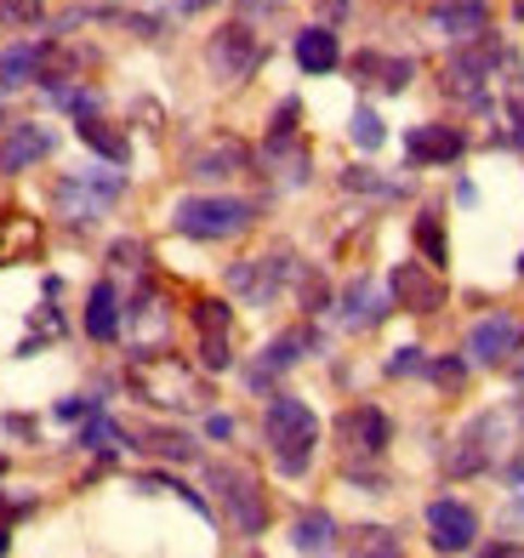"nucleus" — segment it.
I'll return each instance as SVG.
<instances>
[{
  "instance_id": "f257e3e1",
  "label": "nucleus",
  "mask_w": 524,
  "mask_h": 558,
  "mask_svg": "<svg viewBox=\"0 0 524 558\" xmlns=\"http://www.w3.org/2000/svg\"><path fill=\"white\" fill-rule=\"evenodd\" d=\"M263 434H268V450H273V468L285 478H303L314 450H319V416L308 411L296 393H273L268 399V416H263Z\"/></svg>"
},
{
  "instance_id": "f03ea898",
  "label": "nucleus",
  "mask_w": 524,
  "mask_h": 558,
  "mask_svg": "<svg viewBox=\"0 0 524 558\" xmlns=\"http://www.w3.org/2000/svg\"><path fill=\"white\" fill-rule=\"evenodd\" d=\"M132 393L155 411H194L206 404V383L171 353H137L132 360Z\"/></svg>"
},
{
  "instance_id": "7ed1b4c3",
  "label": "nucleus",
  "mask_w": 524,
  "mask_h": 558,
  "mask_svg": "<svg viewBox=\"0 0 524 558\" xmlns=\"http://www.w3.org/2000/svg\"><path fill=\"white\" fill-rule=\"evenodd\" d=\"M252 222H257V206L252 199H229V194H188L171 211V228L188 240H234Z\"/></svg>"
},
{
  "instance_id": "20e7f679",
  "label": "nucleus",
  "mask_w": 524,
  "mask_h": 558,
  "mask_svg": "<svg viewBox=\"0 0 524 558\" xmlns=\"http://www.w3.org/2000/svg\"><path fill=\"white\" fill-rule=\"evenodd\" d=\"M206 485L217 490L222 513H229V524L240 530V536H263V530H268V496L257 485V473H245L240 462H211Z\"/></svg>"
},
{
  "instance_id": "39448f33",
  "label": "nucleus",
  "mask_w": 524,
  "mask_h": 558,
  "mask_svg": "<svg viewBox=\"0 0 524 558\" xmlns=\"http://www.w3.org/2000/svg\"><path fill=\"white\" fill-rule=\"evenodd\" d=\"M508 450V416L502 411H479L451 445V456H444V473L451 478H473V473H490L496 456Z\"/></svg>"
},
{
  "instance_id": "423d86ee",
  "label": "nucleus",
  "mask_w": 524,
  "mask_h": 558,
  "mask_svg": "<svg viewBox=\"0 0 524 558\" xmlns=\"http://www.w3.org/2000/svg\"><path fill=\"white\" fill-rule=\"evenodd\" d=\"M388 439H393V422L382 404H354V411L337 416V450H342L348 473H360L365 462H382Z\"/></svg>"
},
{
  "instance_id": "0eeeda50",
  "label": "nucleus",
  "mask_w": 524,
  "mask_h": 558,
  "mask_svg": "<svg viewBox=\"0 0 524 558\" xmlns=\"http://www.w3.org/2000/svg\"><path fill=\"white\" fill-rule=\"evenodd\" d=\"M502 58H508V52H502V40H496L490 29L473 35V40H462V52L451 58V69H444V92L462 97V104H473V109H485V104H490L485 81H490V69L502 63Z\"/></svg>"
},
{
  "instance_id": "6e6552de",
  "label": "nucleus",
  "mask_w": 524,
  "mask_h": 558,
  "mask_svg": "<svg viewBox=\"0 0 524 558\" xmlns=\"http://www.w3.org/2000/svg\"><path fill=\"white\" fill-rule=\"evenodd\" d=\"M206 69L217 74L222 86H240L263 69V40L252 23H222V29L206 40Z\"/></svg>"
},
{
  "instance_id": "1a4fd4ad",
  "label": "nucleus",
  "mask_w": 524,
  "mask_h": 558,
  "mask_svg": "<svg viewBox=\"0 0 524 558\" xmlns=\"http://www.w3.org/2000/svg\"><path fill=\"white\" fill-rule=\"evenodd\" d=\"M120 194H126V177H120V171H81V177H63V183H52V199H58V211H63L69 222L103 217Z\"/></svg>"
},
{
  "instance_id": "9d476101",
  "label": "nucleus",
  "mask_w": 524,
  "mask_h": 558,
  "mask_svg": "<svg viewBox=\"0 0 524 558\" xmlns=\"http://www.w3.org/2000/svg\"><path fill=\"white\" fill-rule=\"evenodd\" d=\"M296 274V257H285V251H268V257H252V263H234L229 268V291L245 296L252 308H263V302H273Z\"/></svg>"
},
{
  "instance_id": "9b49d317",
  "label": "nucleus",
  "mask_w": 524,
  "mask_h": 558,
  "mask_svg": "<svg viewBox=\"0 0 524 558\" xmlns=\"http://www.w3.org/2000/svg\"><path fill=\"white\" fill-rule=\"evenodd\" d=\"M428 536L439 553H467L473 536H479V513L456 496H439V501H428Z\"/></svg>"
},
{
  "instance_id": "f8f14e48",
  "label": "nucleus",
  "mask_w": 524,
  "mask_h": 558,
  "mask_svg": "<svg viewBox=\"0 0 524 558\" xmlns=\"http://www.w3.org/2000/svg\"><path fill=\"white\" fill-rule=\"evenodd\" d=\"M52 148H58V137L46 132V125H35V120L7 125V137H0V177H17V171L40 166L46 155H52Z\"/></svg>"
},
{
  "instance_id": "ddd939ff",
  "label": "nucleus",
  "mask_w": 524,
  "mask_h": 558,
  "mask_svg": "<svg viewBox=\"0 0 524 558\" xmlns=\"http://www.w3.org/2000/svg\"><path fill=\"white\" fill-rule=\"evenodd\" d=\"M405 155L411 166H456L467 155V137L456 132V125H411V137H405Z\"/></svg>"
},
{
  "instance_id": "4468645a",
  "label": "nucleus",
  "mask_w": 524,
  "mask_h": 558,
  "mask_svg": "<svg viewBox=\"0 0 524 558\" xmlns=\"http://www.w3.org/2000/svg\"><path fill=\"white\" fill-rule=\"evenodd\" d=\"M388 291H393L399 308H411V314H439L444 308V286L422 263H399L388 274Z\"/></svg>"
},
{
  "instance_id": "2eb2a0df",
  "label": "nucleus",
  "mask_w": 524,
  "mask_h": 558,
  "mask_svg": "<svg viewBox=\"0 0 524 558\" xmlns=\"http://www.w3.org/2000/svg\"><path fill=\"white\" fill-rule=\"evenodd\" d=\"M519 337H524V325L513 314H490V319H479L467 331V360L473 365H502L508 353L519 348Z\"/></svg>"
},
{
  "instance_id": "dca6fc26",
  "label": "nucleus",
  "mask_w": 524,
  "mask_h": 558,
  "mask_svg": "<svg viewBox=\"0 0 524 558\" xmlns=\"http://www.w3.org/2000/svg\"><path fill=\"white\" fill-rule=\"evenodd\" d=\"M428 23L444 35V40H473V35H485L490 29V7L485 0H434V12H428Z\"/></svg>"
},
{
  "instance_id": "f3484780",
  "label": "nucleus",
  "mask_w": 524,
  "mask_h": 558,
  "mask_svg": "<svg viewBox=\"0 0 524 558\" xmlns=\"http://www.w3.org/2000/svg\"><path fill=\"white\" fill-rule=\"evenodd\" d=\"M303 348H319V331H285V337H273V342L263 348V360L245 371V383H252V388H268L280 371H291L296 360H303Z\"/></svg>"
},
{
  "instance_id": "a211bd4d",
  "label": "nucleus",
  "mask_w": 524,
  "mask_h": 558,
  "mask_svg": "<svg viewBox=\"0 0 524 558\" xmlns=\"http://www.w3.org/2000/svg\"><path fill=\"white\" fill-rule=\"evenodd\" d=\"M388 308H393V291H382L377 279H354V286L342 291V314L337 319L348 325V331H365V325H377Z\"/></svg>"
},
{
  "instance_id": "6ab92c4d",
  "label": "nucleus",
  "mask_w": 524,
  "mask_h": 558,
  "mask_svg": "<svg viewBox=\"0 0 524 558\" xmlns=\"http://www.w3.org/2000/svg\"><path fill=\"white\" fill-rule=\"evenodd\" d=\"M245 166H252V148L234 143V137H222V143L199 148V155L188 160V177H199V183H222V177H240Z\"/></svg>"
},
{
  "instance_id": "aec40b11",
  "label": "nucleus",
  "mask_w": 524,
  "mask_h": 558,
  "mask_svg": "<svg viewBox=\"0 0 524 558\" xmlns=\"http://www.w3.org/2000/svg\"><path fill=\"white\" fill-rule=\"evenodd\" d=\"M296 63H303V74H331L342 63V40L331 23H314V29L296 35Z\"/></svg>"
},
{
  "instance_id": "412c9836",
  "label": "nucleus",
  "mask_w": 524,
  "mask_h": 558,
  "mask_svg": "<svg viewBox=\"0 0 524 558\" xmlns=\"http://www.w3.org/2000/svg\"><path fill=\"white\" fill-rule=\"evenodd\" d=\"M86 337L92 342H114L120 337V296L109 279H97L92 296H86Z\"/></svg>"
},
{
  "instance_id": "4be33fe9",
  "label": "nucleus",
  "mask_w": 524,
  "mask_h": 558,
  "mask_svg": "<svg viewBox=\"0 0 524 558\" xmlns=\"http://www.w3.org/2000/svg\"><path fill=\"white\" fill-rule=\"evenodd\" d=\"M81 143L92 148V155H103V160H114V166H126L132 160V143H126V132L120 125H109V120H97V114H81Z\"/></svg>"
},
{
  "instance_id": "5701e85b",
  "label": "nucleus",
  "mask_w": 524,
  "mask_h": 558,
  "mask_svg": "<svg viewBox=\"0 0 524 558\" xmlns=\"http://www.w3.org/2000/svg\"><path fill=\"white\" fill-rule=\"evenodd\" d=\"M35 245H40V222H35V217H23V211L0 217V263L35 257Z\"/></svg>"
},
{
  "instance_id": "b1692460",
  "label": "nucleus",
  "mask_w": 524,
  "mask_h": 558,
  "mask_svg": "<svg viewBox=\"0 0 524 558\" xmlns=\"http://www.w3.org/2000/svg\"><path fill=\"white\" fill-rule=\"evenodd\" d=\"M354 74H360V81H370V86L405 92V86H411V74H416V63H411V58H382V52H360Z\"/></svg>"
},
{
  "instance_id": "393cba45",
  "label": "nucleus",
  "mask_w": 524,
  "mask_h": 558,
  "mask_svg": "<svg viewBox=\"0 0 524 558\" xmlns=\"http://www.w3.org/2000/svg\"><path fill=\"white\" fill-rule=\"evenodd\" d=\"M137 450L160 456V462H194V439L178 434V427H137V434H126Z\"/></svg>"
},
{
  "instance_id": "a878e982",
  "label": "nucleus",
  "mask_w": 524,
  "mask_h": 558,
  "mask_svg": "<svg viewBox=\"0 0 524 558\" xmlns=\"http://www.w3.org/2000/svg\"><path fill=\"white\" fill-rule=\"evenodd\" d=\"M40 63H46L40 46H7V52H0V92L29 86L35 74H40Z\"/></svg>"
},
{
  "instance_id": "bb28decb",
  "label": "nucleus",
  "mask_w": 524,
  "mask_h": 558,
  "mask_svg": "<svg viewBox=\"0 0 524 558\" xmlns=\"http://www.w3.org/2000/svg\"><path fill=\"white\" fill-rule=\"evenodd\" d=\"M291 547L296 553H326V547H337V519L331 513H303L291 524Z\"/></svg>"
},
{
  "instance_id": "cd10ccee",
  "label": "nucleus",
  "mask_w": 524,
  "mask_h": 558,
  "mask_svg": "<svg viewBox=\"0 0 524 558\" xmlns=\"http://www.w3.org/2000/svg\"><path fill=\"white\" fill-rule=\"evenodd\" d=\"M194 331H199V337H229V331H234V314H229V302H217V296L194 302Z\"/></svg>"
},
{
  "instance_id": "c85d7f7f",
  "label": "nucleus",
  "mask_w": 524,
  "mask_h": 558,
  "mask_svg": "<svg viewBox=\"0 0 524 558\" xmlns=\"http://www.w3.org/2000/svg\"><path fill=\"white\" fill-rule=\"evenodd\" d=\"M416 245L428 251V268H444V222H439V211L416 217Z\"/></svg>"
},
{
  "instance_id": "c756f323",
  "label": "nucleus",
  "mask_w": 524,
  "mask_h": 558,
  "mask_svg": "<svg viewBox=\"0 0 524 558\" xmlns=\"http://www.w3.org/2000/svg\"><path fill=\"white\" fill-rule=\"evenodd\" d=\"M46 23V0H0V29H35Z\"/></svg>"
},
{
  "instance_id": "7c9ffc66",
  "label": "nucleus",
  "mask_w": 524,
  "mask_h": 558,
  "mask_svg": "<svg viewBox=\"0 0 524 558\" xmlns=\"http://www.w3.org/2000/svg\"><path fill=\"white\" fill-rule=\"evenodd\" d=\"M348 137H354L365 155H370V148H382V143H388V125H382L377 109H354V125H348Z\"/></svg>"
},
{
  "instance_id": "2f4dec72",
  "label": "nucleus",
  "mask_w": 524,
  "mask_h": 558,
  "mask_svg": "<svg viewBox=\"0 0 524 558\" xmlns=\"http://www.w3.org/2000/svg\"><path fill=\"white\" fill-rule=\"evenodd\" d=\"M81 445H86V450H114V445H126V434H120L109 416H97V411H92V422L81 427Z\"/></svg>"
},
{
  "instance_id": "473e14b6",
  "label": "nucleus",
  "mask_w": 524,
  "mask_h": 558,
  "mask_svg": "<svg viewBox=\"0 0 524 558\" xmlns=\"http://www.w3.org/2000/svg\"><path fill=\"white\" fill-rule=\"evenodd\" d=\"M296 120H303V104H296V97H285V104L273 109V120H268V148H280V143H291V132H296Z\"/></svg>"
},
{
  "instance_id": "72a5a7b5",
  "label": "nucleus",
  "mask_w": 524,
  "mask_h": 558,
  "mask_svg": "<svg viewBox=\"0 0 524 558\" xmlns=\"http://www.w3.org/2000/svg\"><path fill=\"white\" fill-rule=\"evenodd\" d=\"M342 189H354V194H382V199L399 194V183H382V177H370V171H342Z\"/></svg>"
},
{
  "instance_id": "f704fd0d",
  "label": "nucleus",
  "mask_w": 524,
  "mask_h": 558,
  "mask_svg": "<svg viewBox=\"0 0 524 558\" xmlns=\"http://www.w3.org/2000/svg\"><path fill=\"white\" fill-rule=\"evenodd\" d=\"M229 360H234L229 337H199V365H206V371H229Z\"/></svg>"
},
{
  "instance_id": "c9c22d12",
  "label": "nucleus",
  "mask_w": 524,
  "mask_h": 558,
  "mask_svg": "<svg viewBox=\"0 0 524 558\" xmlns=\"http://www.w3.org/2000/svg\"><path fill=\"white\" fill-rule=\"evenodd\" d=\"M428 376H434V383H439L444 393H456V388L467 383V365H462V360H434V365H428Z\"/></svg>"
},
{
  "instance_id": "e433bc0d",
  "label": "nucleus",
  "mask_w": 524,
  "mask_h": 558,
  "mask_svg": "<svg viewBox=\"0 0 524 558\" xmlns=\"http://www.w3.org/2000/svg\"><path fill=\"white\" fill-rule=\"evenodd\" d=\"M416 371H428V353L422 348H399L388 360V376H416Z\"/></svg>"
},
{
  "instance_id": "4c0bfd02",
  "label": "nucleus",
  "mask_w": 524,
  "mask_h": 558,
  "mask_svg": "<svg viewBox=\"0 0 524 558\" xmlns=\"http://www.w3.org/2000/svg\"><path fill=\"white\" fill-rule=\"evenodd\" d=\"M354 553H399V542H393V530H360Z\"/></svg>"
},
{
  "instance_id": "58836bf2",
  "label": "nucleus",
  "mask_w": 524,
  "mask_h": 558,
  "mask_svg": "<svg viewBox=\"0 0 524 558\" xmlns=\"http://www.w3.org/2000/svg\"><path fill=\"white\" fill-rule=\"evenodd\" d=\"M109 257H114L120 268H137V263H143V245H137V240H120V245L109 251Z\"/></svg>"
},
{
  "instance_id": "ea45409f",
  "label": "nucleus",
  "mask_w": 524,
  "mask_h": 558,
  "mask_svg": "<svg viewBox=\"0 0 524 558\" xmlns=\"http://www.w3.org/2000/svg\"><path fill=\"white\" fill-rule=\"evenodd\" d=\"M508 114H513V143L524 148V92H513V104H508Z\"/></svg>"
},
{
  "instance_id": "a19ab883",
  "label": "nucleus",
  "mask_w": 524,
  "mask_h": 558,
  "mask_svg": "<svg viewBox=\"0 0 524 558\" xmlns=\"http://www.w3.org/2000/svg\"><path fill=\"white\" fill-rule=\"evenodd\" d=\"M92 411V399H63L58 404V422H74V416H86Z\"/></svg>"
},
{
  "instance_id": "79ce46f5",
  "label": "nucleus",
  "mask_w": 524,
  "mask_h": 558,
  "mask_svg": "<svg viewBox=\"0 0 524 558\" xmlns=\"http://www.w3.org/2000/svg\"><path fill=\"white\" fill-rule=\"evenodd\" d=\"M206 434H211V439H234V416H211Z\"/></svg>"
},
{
  "instance_id": "37998d69",
  "label": "nucleus",
  "mask_w": 524,
  "mask_h": 558,
  "mask_svg": "<svg viewBox=\"0 0 524 558\" xmlns=\"http://www.w3.org/2000/svg\"><path fill=\"white\" fill-rule=\"evenodd\" d=\"M348 7H354V0H319V12H326V23H331V17H348Z\"/></svg>"
},
{
  "instance_id": "c03bdc74",
  "label": "nucleus",
  "mask_w": 524,
  "mask_h": 558,
  "mask_svg": "<svg viewBox=\"0 0 524 558\" xmlns=\"http://www.w3.org/2000/svg\"><path fill=\"white\" fill-rule=\"evenodd\" d=\"M178 7H183V12H199V7H211V0H178Z\"/></svg>"
},
{
  "instance_id": "a18cd8bd",
  "label": "nucleus",
  "mask_w": 524,
  "mask_h": 558,
  "mask_svg": "<svg viewBox=\"0 0 524 558\" xmlns=\"http://www.w3.org/2000/svg\"><path fill=\"white\" fill-rule=\"evenodd\" d=\"M7 547H12V542H7V524H0V553H7Z\"/></svg>"
},
{
  "instance_id": "49530a36",
  "label": "nucleus",
  "mask_w": 524,
  "mask_h": 558,
  "mask_svg": "<svg viewBox=\"0 0 524 558\" xmlns=\"http://www.w3.org/2000/svg\"><path fill=\"white\" fill-rule=\"evenodd\" d=\"M0 473H7V456H0Z\"/></svg>"
}]
</instances>
